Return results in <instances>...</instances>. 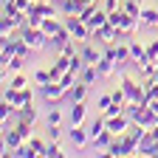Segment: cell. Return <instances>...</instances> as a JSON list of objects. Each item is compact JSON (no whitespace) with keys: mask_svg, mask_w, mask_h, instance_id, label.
I'll use <instances>...</instances> for the list:
<instances>
[{"mask_svg":"<svg viewBox=\"0 0 158 158\" xmlns=\"http://www.w3.org/2000/svg\"><path fill=\"white\" fill-rule=\"evenodd\" d=\"M65 26L71 28V34H73V40H76L79 45L93 43V28H90L85 20L79 17V14H68V17H65Z\"/></svg>","mask_w":158,"mask_h":158,"instance_id":"cell-1","label":"cell"},{"mask_svg":"<svg viewBox=\"0 0 158 158\" xmlns=\"http://www.w3.org/2000/svg\"><path fill=\"white\" fill-rule=\"evenodd\" d=\"M3 102H9L14 110H20V107H26V105L34 102V93H31L28 85H26V88H9V85H6V90H3Z\"/></svg>","mask_w":158,"mask_h":158,"instance_id":"cell-2","label":"cell"},{"mask_svg":"<svg viewBox=\"0 0 158 158\" xmlns=\"http://www.w3.org/2000/svg\"><path fill=\"white\" fill-rule=\"evenodd\" d=\"M65 93H68V90L59 85V82H48V85L40 88V96H43V102H45V105H59V102L65 99Z\"/></svg>","mask_w":158,"mask_h":158,"instance_id":"cell-3","label":"cell"},{"mask_svg":"<svg viewBox=\"0 0 158 158\" xmlns=\"http://www.w3.org/2000/svg\"><path fill=\"white\" fill-rule=\"evenodd\" d=\"M23 141H26V138H23V133H20L17 127H6L3 130V158H9Z\"/></svg>","mask_w":158,"mask_h":158,"instance_id":"cell-4","label":"cell"},{"mask_svg":"<svg viewBox=\"0 0 158 158\" xmlns=\"http://www.w3.org/2000/svg\"><path fill=\"white\" fill-rule=\"evenodd\" d=\"M130 124H133V122H130V116H127V113H118V116H110V118H107V130H110L113 135L127 133Z\"/></svg>","mask_w":158,"mask_h":158,"instance_id":"cell-5","label":"cell"},{"mask_svg":"<svg viewBox=\"0 0 158 158\" xmlns=\"http://www.w3.org/2000/svg\"><path fill=\"white\" fill-rule=\"evenodd\" d=\"M71 144H73V150H85L90 144V130H85V124L71 127Z\"/></svg>","mask_w":158,"mask_h":158,"instance_id":"cell-6","label":"cell"},{"mask_svg":"<svg viewBox=\"0 0 158 158\" xmlns=\"http://www.w3.org/2000/svg\"><path fill=\"white\" fill-rule=\"evenodd\" d=\"M79 54L85 56V62H88V65H99V62H102V56H105V51H102V48H96L93 43H85Z\"/></svg>","mask_w":158,"mask_h":158,"instance_id":"cell-7","label":"cell"},{"mask_svg":"<svg viewBox=\"0 0 158 158\" xmlns=\"http://www.w3.org/2000/svg\"><path fill=\"white\" fill-rule=\"evenodd\" d=\"M88 90H90V88H88L85 82H76L73 88H68V93H65V99H68V102H71V105H76V102H85V99H88Z\"/></svg>","mask_w":158,"mask_h":158,"instance_id":"cell-8","label":"cell"},{"mask_svg":"<svg viewBox=\"0 0 158 158\" xmlns=\"http://www.w3.org/2000/svg\"><path fill=\"white\" fill-rule=\"evenodd\" d=\"M85 6H88L85 0H62V3H59V14H62V17H68V14H82Z\"/></svg>","mask_w":158,"mask_h":158,"instance_id":"cell-9","label":"cell"},{"mask_svg":"<svg viewBox=\"0 0 158 158\" xmlns=\"http://www.w3.org/2000/svg\"><path fill=\"white\" fill-rule=\"evenodd\" d=\"M85 116H88V105H85V102H76V105H71V127L85 124Z\"/></svg>","mask_w":158,"mask_h":158,"instance_id":"cell-10","label":"cell"},{"mask_svg":"<svg viewBox=\"0 0 158 158\" xmlns=\"http://www.w3.org/2000/svg\"><path fill=\"white\" fill-rule=\"evenodd\" d=\"M133 65H135V71H138L141 79H152L155 68H158V62H152V59H138V62H133Z\"/></svg>","mask_w":158,"mask_h":158,"instance_id":"cell-11","label":"cell"},{"mask_svg":"<svg viewBox=\"0 0 158 158\" xmlns=\"http://www.w3.org/2000/svg\"><path fill=\"white\" fill-rule=\"evenodd\" d=\"M113 138H116V135H113V133L105 127L99 135H93V138H90V144L96 147V152H102V150H107V147H110V141H113Z\"/></svg>","mask_w":158,"mask_h":158,"instance_id":"cell-12","label":"cell"},{"mask_svg":"<svg viewBox=\"0 0 158 158\" xmlns=\"http://www.w3.org/2000/svg\"><path fill=\"white\" fill-rule=\"evenodd\" d=\"M144 28L158 31V9H141V31Z\"/></svg>","mask_w":158,"mask_h":158,"instance_id":"cell-13","label":"cell"},{"mask_svg":"<svg viewBox=\"0 0 158 158\" xmlns=\"http://www.w3.org/2000/svg\"><path fill=\"white\" fill-rule=\"evenodd\" d=\"M71 40H73V34H71V28H68V26H62V28H59V31H56V34L51 37V48H56V51H59V48H62V45H68V43H71Z\"/></svg>","mask_w":158,"mask_h":158,"instance_id":"cell-14","label":"cell"},{"mask_svg":"<svg viewBox=\"0 0 158 158\" xmlns=\"http://www.w3.org/2000/svg\"><path fill=\"white\" fill-rule=\"evenodd\" d=\"M62 26H65V20H59V17H45L40 28H43V31H45V37L51 40V37H54V34H56L59 28H62Z\"/></svg>","mask_w":158,"mask_h":158,"instance_id":"cell-15","label":"cell"},{"mask_svg":"<svg viewBox=\"0 0 158 158\" xmlns=\"http://www.w3.org/2000/svg\"><path fill=\"white\" fill-rule=\"evenodd\" d=\"M99 79H102V76H99V68H96V65H85V71L79 73V82H85L88 88H93Z\"/></svg>","mask_w":158,"mask_h":158,"instance_id":"cell-16","label":"cell"},{"mask_svg":"<svg viewBox=\"0 0 158 158\" xmlns=\"http://www.w3.org/2000/svg\"><path fill=\"white\" fill-rule=\"evenodd\" d=\"M26 59H28V56H23V54H14V56L9 59V62L3 65V76H6V73H17V71H23Z\"/></svg>","mask_w":158,"mask_h":158,"instance_id":"cell-17","label":"cell"},{"mask_svg":"<svg viewBox=\"0 0 158 158\" xmlns=\"http://www.w3.org/2000/svg\"><path fill=\"white\" fill-rule=\"evenodd\" d=\"M105 23H107V9H105V6H99V9H96V14H93V17L88 20V26H90V28L96 31V28H102Z\"/></svg>","mask_w":158,"mask_h":158,"instance_id":"cell-18","label":"cell"},{"mask_svg":"<svg viewBox=\"0 0 158 158\" xmlns=\"http://www.w3.org/2000/svg\"><path fill=\"white\" fill-rule=\"evenodd\" d=\"M130 56H133V62H138V59H147V45H141L138 40L130 37Z\"/></svg>","mask_w":158,"mask_h":158,"instance_id":"cell-19","label":"cell"},{"mask_svg":"<svg viewBox=\"0 0 158 158\" xmlns=\"http://www.w3.org/2000/svg\"><path fill=\"white\" fill-rule=\"evenodd\" d=\"M17 118H20V122H28V124H34V122H37V107H34V105L20 107V110H17Z\"/></svg>","mask_w":158,"mask_h":158,"instance_id":"cell-20","label":"cell"},{"mask_svg":"<svg viewBox=\"0 0 158 158\" xmlns=\"http://www.w3.org/2000/svg\"><path fill=\"white\" fill-rule=\"evenodd\" d=\"M59 155H65V152H62V144H59V138H54V141H48V147H45L43 158H59Z\"/></svg>","mask_w":158,"mask_h":158,"instance_id":"cell-21","label":"cell"},{"mask_svg":"<svg viewBox=\"0 0 158 158\" xmlns=\"http://www.w3.org/2000/svg\"><path fill=\"white\" fill-rule=\"evenodd\" d=\"M124 17H127V11H124V6H122V9H116V11H107V23L116 26V28H122Z\"/></svg>","mask_w":158,"mask_h":158,"instance_id":"cell-22","label":"cell"},{"mask_svg":"<svg viewBox=\"0 0 158 158\" xmlns=\"http://www.w3.org/2000/svg\"><path fill=\"white\" fill-rule=\"evenodd\" d=\"M48 82H54V79H51V71H43V68L34 71V85H37V88H43V85H48Z\"/></svg>","mask_w":158,"mask_h":158,"instance_id":"cell-23","label":"cell"},{"mask_svg":"<svg viewBox=\"0 0 158 158\" xmlns=\"http://www.w3.org/2000/svg\"><path fill=\"white\" fill-rule=\"evenodd\" d=\"M62 122V110H59V105H51L48 116H45V124H59Z\"/></svg>","mask_w":158,"mask_h":158,"instance_id":"cell-24","label":"cell"},{"mask_svg":"<svg viewBox=\"0 0 158 158\" xmlns=\"http://www.w3.org/2000/svg\"><path fill=\"white\" fill-rule=\"evenodd\" d=\"M124 11L130 17H138V20H141V6H138V0H124Z\"/></svg>","mask_w":158,"mask_h":158,"instance_id":"cell-25","label":"cell"},{"mask_svg":"<svg viewBox=\"0 0 158 158\" xmlns=\"http://www.w3.org/2000/svg\"><path fill=\"white\" fill-rule=\"evenodd\" d=\"M6 85H9V88H26V85H28V79H26V73H20V71H17Z\"/></svg>","mask_w":158,"mask_h":158,"instance_id":"cell-26","label":"cell"},{"mask_svg":"<svg viewBox=\"0 0 158 158\" xmlns=\"http://www.w3.org/2000/svg\"><path fill=\"white\" fill-rule=\"evenodd\" d=\"M28 144H31V150H34L37 155H43V152H45V147H48V141H43V138H37V135H31V138H28Z\"/></svg>","mask_w":158,"mask_h":158,"instance_id":"cell-27","label":"cell"},{"mask_svg":"<svg viewBox=\"0 0 158 158\" xmlns=\"http://www.w3.org/2000/svg\"><path fill=\"white\" fill-rule=\"evenodd\" d=\"M147 59H152V62H158V37L147 43Z\"/></svg>","mask_w":158,"mask_h":158,"instance_id":"cell-28","label":"cell"},{"mask_svg":"<svg viewBox=\"0 0 158 158\" xmlns=\"http://www.w3.org/2000/svg\"><path fill=\"white\" fill-rule=\"evenodd\" d=\"M110 105H113V93H102V96L96 99V107H102V110L110 107Z\"/></svg>","mask_w":158,"mask_h":158,"instance_id":"cell-29","label":"cell"},{"mask_svg":"<svg viewBox=\"0 0 158 158\" xmlns=\"http://www.w3.org/2000/svg\"><path fill=\"white\" fill-rule=\"evenodd\" d=\"M102 6H105L107 11H116V9H122V6H124V0H102Z\"/></svg>","mask_w":158,"mask_h":158,"instance_id":"cell-30","label":"cell"},{"mask_svg":"<svg viewBox=\"0 0 158 158\" xmlns=\"http://www.w3.org/2000/svg\"><path fill=\"white\" fill-rule=\"evenodd\" d=\"M73 43H76V40H71L68 45H62V48H59L56 54H65V56H76V48H73Z\"/></svg>","mask_w":158,"mask_h":158,"instance_id":"cell-31","label":"cell"},{"mask_svg":"<svg viewBox=\"0 0 158 158\" xmlns=\"http://www.w3.org/2000/svg\"><path fill=\"white\" fill-rule=\"evenodd\" d=\"M59 124H48V141H54V138H59Z\"/></svg>","mask_w":158,"mask_h":158,"instance_id":"cell-32","label":"cell"},{"mask_svg":"<svg viewBox=\"0 0 158 158\" xmlns=\"http://www.w3.org/2000/svg\"><path fill=\"white\" fill-rule=\"evenodd\" d=\"M9 3H14V0H3V6H9Z\"/></svg>","mask_w":158,"mask_h":158,"instance_id":"cell-33","label":"cell"},{"mask_svg":"<svg viewBox=\"0 0 158 158\" xmlns=\"http://www.w3.org/2000/svg\"><path fill=\"white\" fill-rule=\"evenodd\" d=\"M54 3H56V6H59V3H62V0H54Z\"/></svg>","mask_w":158,"mask_h":158,"instance_id":"cell-34","label":"cell"},{"mask_svg":"<svg viewBox=\"0 0 158 158\" xmlns=\"http://www.w3.org/2000/svg\"><path fill=\"white\" fill-rule=\"evenodd\" d=\"M85 3H93V0H85Z\"/></svg>","mask_w":158,"mask_h":158,"instance_id":"cell-35","label":"cell"}]
</instances>
